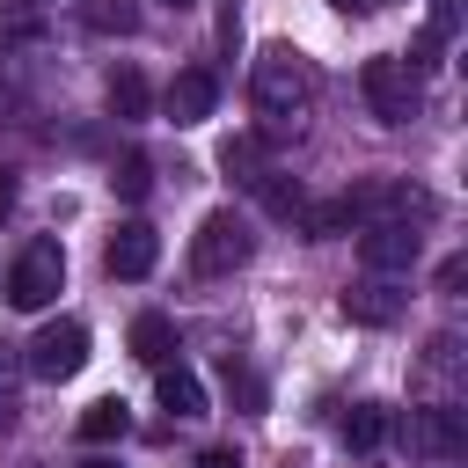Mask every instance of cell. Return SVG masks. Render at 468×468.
<instances>
[{
    "mask_svg": "<svg viewBox=\"0 0 468 468\" xmlns=\"http://www.w3.org/2000/svg\"><path fill=\"white\" fill-rule=\"evenodd\" d=\"M249 102H256L263 132H271V139H285V132H292V124L307 117V102H314L307 58H300L292 44H271V51L256 58V73H249Z\"/></svg>",
    "mask_w": 468,
    "mask_h": 468,
    "instance_id": "obj_1",
    "label": "cell"
},
{
    "mask_svg": "<svg viewBox=\"0 0 468 468\" xmlns=\"http://www.w3.org/2000/svg\"><path fill=\"white\" fill-rule=\"evenodd\" d=\"M249 256H256V234H249V219H241L234 205H219V212L197 219V234H190V271L227 278V271H241Z\"/></svg>",
    "mask_w": 468,
    "mask_h": 468,
    "instance_id": "obj_2",
    "label": "cell"
},
{
    "mask_svg": "<svg viewBox=\"0 0 468 468\" xmlns=\"http://www.w3.org/2000/svg\"><path fill=\"white\" fill-rule=\"evenodd\" d=\"M22 366H29L37 380H73V373L88 366V322H73V314L44 322V329L22 344Z\"/></svg>",
    "mask_w": 468,
    "mask_h": 468,
    "instance_id": "obj_3",
    "label": "cell"
},
{
    "mask_svg": "<svg viewBox=\"0 0 468 468\" xmlns=\"http://www.w3.org/2000/svg\"><path fill=\"white\" fill-rule=\"evenodd\" d=\"M58 285H66V249H58V241H29V249L15 256V271H7V307L37 314V307H51Z\"/></svg>",
    "mask_w": 468,
    "mask_h": 468,
    "instance_id": "obj_4",
    "label": "cell"
},
{
    "mask_svg": "<svg viewBox=\"0 0 468 468\" xmlns=\"http://www.w3.org/2000/svg\"><path fill=\"white\" fill-rule=\"evenodd\" d=\"M358 88H366V110L380 124H410L417 117V73L402 58H366L358 66Z\"/></svg>",
    "mask_w": 468,
    "mask_h": 468,
    "instance_id": "obj_5",
    "label": "cell"
},
{
    "mask_svg": "<svg viewBox=\"0 0 468 468\" xmlns=\"http://www.w3.org/2000/svg\"><path fill=\"white\" fill-rule=\"evenodd\" d=\"M417 249H424L417 219H373V227H358V263H366L373 278L410 271V263H417Z\"/></svg>",
    "mask_w": 468,
    "mask_h": 468,
    "instance_id": "obj_6",
    "label": "cell"
},
{
    "mask_svg": "<svg viewBox=\"0 0 468 468\" xmlns=\"http://www.w3.org/2000/svg\"><path fill=\"white\" fill-rule=\"evenodd\" d=\"M410 446H417V453H431V461H461V453H468L461 410H453V402H431V410H417V417H410Z\"/></svg>",
    "mask_w": 468,
    "mask_h": 468,
    "instance_id": "obj_7",
    "label": "cell"
},
{
    "mask_svg": "<svg viewBox=\"0 0 468 468\" xmlns=\"http://www.w3.org/2000/svg\"><path fill=\"white\" fill-rule=\"evenodd\" d=\"M102 263H110V278H146V271L161 263V234H154L146 219H124V227L110 234Z\"/></svg>",
    "mask_w": 468,
    "mask_h": 468,
    "instance_id": "obj_8",
    "label": "cell"
},
{
    "mask_svg": "<svg viewBox=\"0 0 468 468\" xmlns=\"http://www.w3.org/2000/svg\"><path fill=\"white\" fill-rule=\"evenodd\" d=\"M344 322H358V329H388V322H402V292L388 285V278H358V285H344Z\"/></svg>",
    "mask_w": 468,
    "mask_h": 468,
    "instance_id": "obj_9",
    "label": "cell"
},
{
    "mask_svg": "<svg viewBox=\"0 0 468 468\" xmlns=\"http://www.w3.org/2000/svg\"><path fill=\"white\" fill-rule=\"evenodd\" d=\"M161 102H168V117H176V124H205V117H212V102H219V80H212L205 66H183V73L168 80V95H161Z\"/></svg>",
    "mask_w": 468,
    "mask_h": 468,
    "instance_id": "obj_10",
    "label": "cell"
},
{
    "mask_svg": "<svg viewBox=\"0 0 468 468\" xmlns=\"http://www.w3.org/2000/svg\"><path fill=\"white\" fill-rule=\"evenodd\" d=\"M154 402L168 410V417H205V380L176 358V366H154Z\"/></svg>",
    "mask_w": 468,
    "mask_h": 468,
    "instance_id": "obj_11",
    "label": "cell"
},
{
    "mask_svg": "<svg viewBox=\"0 0 468 468\" xmlns=\"http://www.w3.org/2000/svg\"><path fill=\"white\" fill-rule=\"evenodd\" d=\"M132 358L139 366H176V322L168 314H139L132 322Z\"/></svg>",
    "mask_w": 468,
    "mask_h": 468,
    "instance_id": "obj_12",
    "label": "cell"
},
{
    "mask_svg": "<svg viewBox=\"0 0 468 468\" xmlns=\"http://www.w3.org/2000/svg\"><path fill=\"white\" fill-rule=\"evenodd\" d=\"M388 431H395V410H388V402H351V417H344V446L373 453V446H388Z\"/></svg>",
    "mask_w": 468,
    "mask_h": 468,
    "instance_id": "obj_13",
    "label": "cell"
},
{
    "mask_svg": "<svg viewBox=\"0 0 468 468\" xmlns=\"http://www.w3.org/2000/svg\"><path fill=\"white\" fill-rule=\"evenodd\" d=\"M219 168H227V183H241V190H256L271 168H263V139H249V132H234L227 146H219Z\"/></svg>",
    "mask_w": 468,
    "mask_h": 468,
    "instance_id": "obj_14",
    "label": "cell"
},
{
    "mask_svg": "<svg viewBox=\"0 0 468 468\" xmlns=\"http://www.w3.org/2000/svg\"><path fill=\"white\" fill-rule=\"evenodd\" d=\"M124 431H132L124 395H102V402H88V410H80V439H88V446H110V439H124Z\"/></svg>",
    "mask_w": 468,
    "mask_h": 468,
    "instance_id": "obj_15",
    "label": "cell"
},
{
    "mask_svg": "<svg viewBox=\"0 0 468 468\" xmlns=\"http://www.w3.org/2000/svg\"><path fill=\"white\" fill-rule=\"evenodd\" d=\"M80 29H95V37H132V29H139V0H80Z\"/></svg>",
    "mask_w": 468,
    "mask_h": 468,
    "instance_id": "obj_16",
    "label": "cell"
},
{
    "mask_svg": "<svg viewBox=\"0 0 468 468\" xmlns=\"http://www.w3.org/2000/svg\"><path fill=\"white\" fill-rule=\"evenodd\" d=\"M146 110H154L146 73H139V66H117V73H110V117H146Z\"/></svg>",
    "mask_w": 468,
    "mask_h": 468,
    "instance_id": "obj_17",
    "label": "cell"
},
{
    "mask_svg": "<svg viewBox=\"0 0 468 468\" xmlns=\"http://www.w3.org/2000/svg\"><path fill=\"white\" fill-rule=\"evenodd\" d=\"M256 197H263V212H285V219H300V212H307V197H300V183H285L278 168H271V176L256 183Z\"/></svg>",
    "mask_w": 468,
    "mask_h": 468,
    "instance_id": "obj_18",
    "label": "cell"
},
{
    "mask_svg": "<svg viewBox=\"0 0 468 468\" xmlns=\"http://www.w3.org/2000/svg\"><path fill=\"white\" fill-rule=\"evenodd\" d=\"M110 183H117V197H124V205H139V197H146V190H154V168H146V154H124V161H117V176H110Z\"/></svg>",
    "mask_w": 468,
    "mask_h": 468,
    "instance_id": "obj_19",
    "label": "cell"
},
{
    "mask_svg": "<svg viewBox=\"0 0 468 468\" xmlns=\"http://www.w3.org/2000/svg\"><path fill=\"white\" fill-rule=\"evenodd\" d=\"M453 29H461V0H431V22H424V37H439V44H446Z\"/></svg>",
    "mask_w": 468,
    "mask_h": 468,
    "instance_id": "obj_20",
    "label": "cell"
},
{
    "mask_svg": "<svg viewBox=\"0 0 468 468\" xmlns=\"http://www.w3.org/2000/svg\"><path fill=\"white\" fill-rule=\"evenodd\" d=\"M461 278H468V256H446V263H439V292H453Z\"/></svg>",
    "mask_w": 468,
    "mask_h": 468,
    "instance_id": "obj_21",
    "label": "cell"
},
{
    "mask_svg": "<svg viewBox=\"0 0 468 468\" xmlns=\"http://www.w3.org/2000/svg\"><path fill=\"white\" fill-rule=\"evenodd\" d=\"M197 468H241V453H234V446H212V453H205Z\"/></svg>",
    "mask_w": 468,
    "mask_h": 468,
    "instance_id": "obj_22",
    "label": "cell"
},
{
    "mask_svg": "<svg viewBox=\"0 0 468 468\" xmlns=\"http://www.w3.org/2000/svg\"><path fill=\"white\" fill-rule=\"evenodd\" d=\"M15 212V168H0V219Z\"/></svg>",
    "mask_w": 468,
    "mask_h": 468,
    "instance_id": "obj_23",
    "label": "cell"
},
{
    "mask_svg": "<svg viewBox=\"0 0 468 468\" xmlns=\"http://www.w3.org/2000/svg\"><path fill=\"white\" fill-rule=\"evenodd\" d=\"M15 388V358H7V344H0V395Z\"/></svg>",
    "mask_w": 468,
    "mask_h": 468,
    "instance_id": "obj_24",
    "label": "cell"
},
{
    "mask_svg": "<svg viewBox=\"0 0 468 468\" xmlns=\"http://www.w3.org/2000/svg\"><path fill=\"white\" fill-rule=\"evenodd\" d=\"M329 7H344V15H373L380 0H329Z\"/></svg>",
    "mask_w": 468,
    "mask_h": 468,
    "instance_id": "obj_25",
    "label": "cell"
},
{
    "mask_svg": "<svg viewBox=\"0 0 468 468\" xmlns=\"http://www.w3.org/2000/svg\"><path fill=\"white\" fill-rule=\"evenodd\" d=\"M161 7H176V15H190V7H197V0H161Z\"/></svg>",
    "mask_w": 468,
    "mask_h": 468,
    "instance_id": "obj_26",
    "label": "cell"
},
{
    "mask_svg": "<svg viewBox=\"0 0 468 468\" xmlns=\"http://www.w3.org/2000/svg\"><path fill=\"white\" fill-rule=\"evenodd\" d=\"M80 468H117V461H102V453H95V461H80Z\"/></svg>",
    "mask_w": 468,
    "mask_h": 468,
    "instance_id": "obj_27",
    "label": "cell"
}]
</instances>
